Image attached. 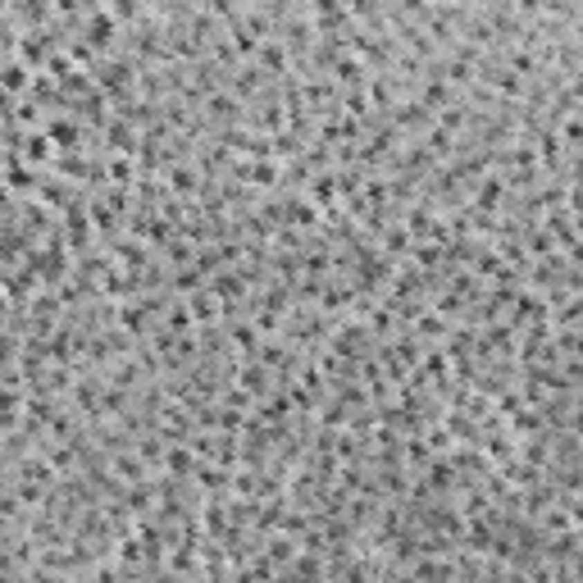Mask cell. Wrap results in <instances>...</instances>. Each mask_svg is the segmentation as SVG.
Returning <instances> with one entry per match:
<instances>
[{
  "mask_svg": "<svg viewBox=\"0 0 583 583\" xmlns=\"http://www.w3.org/2000/svg\"><path fill=\"white\" fill-rule=\"evenodd\" d=\"M114 255H119V264H123V269H132V274H137V269L151 260V255H146V242H142V237H123V242L114 246Z\"/></svg>",
  "mask_w": 583,
  "mask_h": 583,
  "instance_id": "cell-11",
  "label": "cell"
},
{
  "mask_svg": "<svg viewBox=\"0 0 583 583\" xmlns=\"http://www.w3.org/2000/svg\"><path fill=\"white\" fill-rule=\"evenodd\" d=\"M169 264H174V269H183V264H192V255H196V246H192V237H183V242H178V237H169Z\"/></svg>",
  "mask_w": 583,
  "mask_h": 583,
  "instance_id": "cell-21",
  "label": "cell"
},
{
  "mask_svg": "<svg viewBox=\"0 0 583 583\" xmlns=\"http://www.w3.org/2000/svg\"><path fill=\"white\" fill-rule=\"evenodd\" d=\"M0 10H5V0H0Z\"/></svg>",
  "mask_w": 583,
  "mask_h": 583,
  "instance_id": "cell-30",
  "label": "cell"
},
{
  "mask_svg": "<svg viewBox=\"0 0 583 583\" xmlns=\"http://www.w3.org/2000/svg\"><path fill=\"white\" fill-rule=\"evenodd\" d=\"M114 19H132V14H137V0H114Z\"/></svg>",
  "mask_w": 583,
  "mask_h": 583,
  "instance_id": "cell-27",
  "label": "cell"
},
{
  "mask_svg": "<svg viewBox=\"0 0 583 583\" xmlns=\"http://www.w3.org/2000/svg\"><path fill=\"white\" fill-rule=\"evenodd\" d=\"M232 346L237 351H246V355H255V346H260V337H255V324H232Z\"/></svg>",
  "mask_w": 583,
  "mask_h": 583,
  "instance_id": "cell-19",
  "label": "cell"
},
{
  "mask_svg": "<svg viewBox=\"0 0 583 583\" xmlns=\"http://www.w3.org/2000/svg\"><path fill=\"white\" fill-rule=\"evenodd\" d=\"M415 337H424V342H433V337H447V315H438V310H419L415 315Z\"/></svg>",
  "mask_w": 583,
  "mask_h": 583,
  "instance_id": "cell-10",
  "label": "cell"
},
{
  "mask_svg": "<svg viewBox=\"0 0 583 583\" xmlns=\"http://www.w3.org/2000/svg\"><path fill=\"white\" fill-rule=\"evenodd\" d=\"M114 37H119V19H114L110 10H91L87 14V28H82V41H87L91 50H105Z\"/></svg>",
  "mask_w": 583,
  "mask_h": 583,
  "instance_id": "cell-1",
  "label": "cell"
},
{
  "mask_svg": "<svg viewBox=\"0 0 583 583\" xmlns=\"http://www.w3.org/2000/svg\"><path fill=\"white\" fill-rule=\"evenodd\" d=\"M5 306H10V297H5V287H0V315H5Z\"/></svg>",
  "mask_w": 583,
  "mask_h": 583,
  "instance_id": "cell-29",
  "label": "cell"
},
{
  "mask_svg": "<svg viewBox=\"0 0 583 583\" xmlns=\"http://www.w3.org/2000/svg\"><path fill=\"white\" fill-rule=\"evenodd\" d=\"M192 328H196L192 310H187V306H169V333H178V337H183V333H192Z\"/></svg>",
  "mask_w": 583,
  "mask_h": 583,
  "instance_id": "cell-23",
  "label": "cell"
},
{
  "mask_svg": "<svg viewBox=\"0 0 583 583\" xmlns=\"http://www.w3.org/2000/svg\"><path fill=\"white\" fill-rule=\"evenodd\" d=\"M201 183H196V169H187V165H174L169 169V192H178V196H192Z\"/></svg>",
  "mask_w": 583,
  "mask_h": 583,
  "instance_id": "cell-16",
  "label": "cell"
},
{
  "mask_svg": "<svg viewBox=\"0 0 583 583\" xmlns=\"http://www.w3.org/2000/svg\"><path fill=\"white\" fill-rule=\"evenodd\" d=\"M192 465H196L192 442H169V447H165V470L174 474L178 483H183V479H192Z\"/></svg>",
  "mask_w": 583,
  "mask_h": 583,
  "instance_id": "cell-4",
  "label": "cell"
},
{
  "mask_svg": "<svg viewBox=\"0 0 583 583\" xmlns=\"http://www.w3.org/2000/svg\"><path fill=\"white\" fill-rule=\"evenodd\" d=\"M333 73H337L342 87H364V82H369V64H364V59H355V55L333 59Z\"/></svg>",
  "mask_w": 583,
  "mask_h": 583,
  "instance_id": "cell-6",
  "label": "cell"
},
{
  "mask_svg": "<svg viewBox=\"0 0 583 583\" xmlns=\"http://www.w3.org/2000/svg\"><path fill=\"white\" fill-rule=\"evenodd\" d=\"M429 442H424V438H410L406 442V452H401V461H410V465H429Z\"/></svg>",
  "mask_w": 583,
  "mask_h": 583,
  "instance_id": "cell-25",
  "label": "cell"
},
{
  "mask_svg": "<svg viewBox=\"0 0 583 583\" xmlns=\"http://www.w3.org/2000/svg\"><path fill=\"white\" fill-rule=\"evenodd\" d=\"M506 192H510V183L506 178H483L479 187H474V210H483V214H497V205L506 201Z\"/></svg>",
  "mask_w": 583,
  "mask_h": 583,
  "instance_id": "cell-3",
  "label": "cell"
},
{
  "mask_svg": "<svg viewBox=\"0 0 583 583\" xmlns=\"http://www.w3.org/2000/svg\"><path fill=\"white\" fill-rule=\"evenodd\" d=\"M210 114H214V119H237V100L232 96H210Z\"/></svg>",
  "mask_w": 583,
  "mask_h": 583,
  "instance_id": "cell-26",
  "label": "cell"
},
{
  "mask_svg": "<svg viewBox=\"0 0 583 583\" xmlns=\"http://www.w3.org/2000/svg\"><path fill=\"white\" fill-rule=\"evenodd\" d=\"M306 201H310V205H320V210L337 205V178H333V165H328V169H315V174H310Z\"/></svg>",
  "mask_w": 583,
  "mask_h": 583,
  "instance_id": "cell-2",
  "label": "cell"
},
{
  "mask_svg": "<svg viewBox=\"0 0 583 583\" xmlns=\"http://www.w3.org/2000/svg\"><path fill=\"white\" fill-rule=\"evenodd\" d=\"M201 278H205V274H201L196 264H183V269L174 274V292H196V287H201Z\"/></svg>",
  "mask_w": 583,
  "mask_h": 583,
  "instance_id": "cell-24",
  "label": "cell"
},
{
  "mask_svg": "<svg viewBox=\"0 0 583 583\" xmlns=\"http://www.w3.org/2000/svg\"><path fill=\"white\" fill-rule=\"evenodd\" d=\"M0 87L10 91H23V87H33V82H28V64H23V59H10V64H0Z\"/></svg>",
  "mask_w": 583,
  "mask_h": 583,
  "instance_id": "cell-14",
  "label": "cell"
},
{
  "mask_svg": "<svg viewBox=\"0 0 583 583\" xmlns=\"http://www.w3.org/2000/svg\"><path fill=\"white\" fill-rule=\"evenodd\" d=\"M5 165H10V192H33L37 183H41V178H37L33 169H28V165H23V160H19V155H10Z\"/></svg>",
  "mask_w": 583,
  "mask_h": 583,
  "instance_id": "cell-15",
  "label": "cell"
},
{
  "mask_svg": "<svg viewBox=\"0 0 583 583\" xmlns=\"http://www.w3.org/2000/svg\"><path fill=\"white\" fill-rule=\"evenodd\" d=\"M105 174L114 178V187H132V160L128 155H114L110 165H105Z\"/></svg>",
  "mask_w": 583,
  "mask_h": 583,
  "instance_id": "cell-22",
  "label": "cell"
},
{
  "mask_svg": "<svg viewBox=\"0 0 583 583\" xmlns=\"http://www.w3.org/2000/svg\"><path fill=\"white\" fill-rule=\"evenodd\" d=\"M237 178H246L251 187H274L283 169H278V160H251V165H237Z\"/></svg>",
  "mask_w": 583,
  "mask_h": 583,
  "instance_id": "cell-5",
  "label": "cell"
},
{
  "mask_svg": "<svg viewBox=\"0 0 583 583\" xmlns=\"http://www.w3.org/2000/svg\"><path fill=\"white\" fill-rule=\"evenodd\" d=\"M237 383H242V392H264L269 387V374H264V364L255 360V355H246L242 374H237Z\"/></svg>",
  "mask_w": 583,
  "mask_h": 583,
  "instance_id": "cell-13",
  "label": "cell"
},
{
  "mask_svg": "<svg viewBox=\"0 0 583 583\" xmlns=\"http://www.w3.org/2000/svg\"><path fill=\"white\" fill-rule=\"evenodd\" d=\"M187 310H192V320L196 324H214L219 320V297L210 292V287H196V292H187Z\"/></svg>",
  "mask_w": 583,
  "mask_h": 583,
  "instance_id": "cell-7",
  "label": "cell"
},
{
  "mask_svg": "<svg viewBox=\"0 0 583 583\" xmlns=\"http://www.w3.org/2000/svg\"><path fill=\"white\" fill-rule=\"evenodd\" d=\"M46 137H50L55 146H64V151H68V146L77 142V128H73L68 119H55V123H46Z\"/></svg>",
  "mask_w": 583,
  "mask_h": 583,
  "instance_id": "cell-20",
  "label": "cell"
},
{
  "mask_svg": "<svg viewBox=\"0 0 583 583\" xmlns=\"http://www.w3.org/2000/svg\"><path fill=\"white\" fill-rule=\"evenodd\" d=\"M114 470H119L128 483H142V479H146V461H142V456H114Z\"/></svg>",
  "mask_w": 583,
  "mask_h": 583,
  "instance_id": "cell-18",
  "label": "cell"
},
{
  "mask_svg": "<svg viewBox=\"0 0 583 583\" xmlns=\"http://www.w3.org/2000/svg\"><path fill=\"white\" fill-rule=\"evenodd\" d=\"M50 137H46V132H28V137H23V160H28V165H46V160H50Z\"/></svg>",
  "mask_w": 583,
  "mask_h": 583,
  "instance_id": "cell-12",
  "label": "cell"
},
{
  "mask_svg": "<svg viewBox=\"0 0 583 583\" xmlns=\"http://www.w3.org/2000/svg\"><path fill=\"white\" fill-rule=\"evenodd\" d=\"M255 59H260L264 68H269V73H283L287 68V50L278 41H264V46H255Z\"/></svg>",
  "mask_w": 583,
  "mask_h": 583,
  "instance_id": "cell-17",
  "label": "cell"
},
{
  "mask_svg": "<svg viewBox=\"0 0 583 583\" xmlns=\"http://www.w3.org/2000/svg\"><path fill=\"white\" fill-rule=\"evenodd\" d=\"M401 5H406L410 14H424V10H429V5H424V0H401Z\"/></svg>",
  "mask_w": 583,
  "mask_h": 583,
  "instance_id": "cell-28",
  "label": "cell"
},
{
  "mask_svg": "<svg viewBox=\"0 0 583 583\" xmlns=\"http://www.w3.org/2000/svg\"><path fill=\"white\" fill-rule=\"evenodd\" d=\"M114 324H119L128 337H142L146 333V301H128V306L114 310Z\"/></svg>",
  "mask_w": 583,
  "mask_h": 583,
  "instance_id": "cell-8",
  "label": "cell"
},
{
  "mask_svg": "<svg viewBox=\"0 0 583 583\" xmlns=\"http://www.w3.org/2000/svg\"><path fill=\"white\" fill-rule=\"evenodd\" d=\"M429 119H433V110H424L419 100H406V105H396V114H392V128L401 132V128H429Z\"/></svg>",
  "mask_w": 583,
  "mask_h": 583,
  "instance_id": "cell-9",
  "label": "cell"
}]
</instances>
